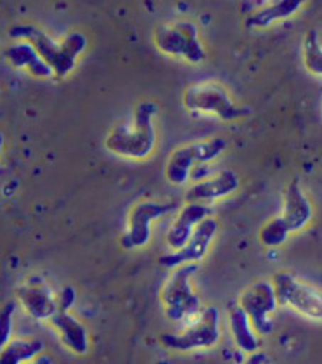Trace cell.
Returning <instances> with one entry per match:
<instances>
[{
  "label": "cell",
  "instance_id": "obj_1",
  "mask_svg": "<svg viewBox=\"0 0 322 364\" xmlns=\"http://www.w3.org/2000/svg\"><path fill=\"white\" fill-rule=\"evenodd\" d=\"M156 113L158 106L154 102H139L134 112L132 127L117 125L107 134L104 141L107 151L135 160L149 156L156 142V132L153 127V117Z\"/></svg>",
  "mask_w": 322,
  "mask_h": 364
},
{
  "label": "cell",
  "instance_id": "obj_2",
  "mask_svg": "<svg viewBox=\"0 0 322 364\" xmlns=\"http://www.w3.org/2000/svg\"><path fill=\"white\" fill-rule=\"evenodd\" d=\"M11 38H25L28 43L37 49L41 58L50 68L54 70V75L58 78H65L71 70H73L77 58L83 53L87 47L85 35L70 33L61 43L54 42L45 31L37 28L33 25H18L9 30Z\"/></svg>",
  "mask_w": 322,
  "mask_h": 364
},
{
  "label": "cell",
  "instance_id": "obj_3",
  "mask_svg": "<svg viewBox=\"0 0 322 364\" xmlns=\"http://www.w3.org/2000/svg\"><path fill=\"white\" fill-rule=\"evenodd\" d=\"M310 219H312V205L301 191L300 182L295 179L289 182L288 189H286L284 212L269 220L260 229L258 238L265 247H279L288 240L289 232L304 229Z\"/></svg>",
  "mask_w": 322,
  "mask_h": 364
},
{
  "label": "cell",
  "instance_id": "obj_4",
  "mask_svg": "<svg viewBox=\"0 0 322 364\" xmlns=\"http://www.w3.org/2000/svg\"><path fill=\"white\" fill-rule=\"evenodd\" d=\"M184 106L193 113H212L220 120L232 122L248 117V108H240L234 105L227 90L217 84H194L186 87Z\"/></svg>",
  "mask_w": 322,
  "mask_h": 364
},
{
  "label": "cell",
  "instance_id": "obj_5",
  "mask_svg": "<svg viewBox=\"0 0 322 364\" xmlns=\"http://www.w3.org/2000/svg\"><path fill=\"white\" fill-rule=\"evenodd\" d=\"M272 287L279 306L295 309L310 319L322 321V291L310 287L289 272H276Z\"/></svg>",
  "mask_w": 322,
  "mask_h": 364
},
{
  "label": "cell",
  "instance_id": "obj_6",
  "mask_svg": "<svg viewBox=\"0 0 322 364\" xmlns=\"http://www.w3.org/2000/svg\"><path fill=\"white\" fill-rule=\"evenodd\" d=\"M196 269L198 266H194V262L178 266L163 288L161 302L166 316L173 321L196 316L201 311V300L194 295L190 287V274L196 272Z\"/></svg>",
  "mask_w": 322,
  "mask_h": 364
},
{
  "label": "cell",
  "instance_id": "obj_7",
  "mask_svg": "<svg viewBox=\"0 0 322 364\" xmlns=\"http://www.w3.org/2000/svg\"><path fill=\"white\" fill-rule=\"evenodd\" d=\"M154 43L161 53L188 59L189 63H201L205 59V49L198 37V26L190 21L158 26L154 31Z\"/></svg>",
  "mask_w": 322,
  "mask_h": 364
},
{
  "label": "cell",
  "instance_id": "obj_8",
  "mask_svg": "<svg viewBox=\"0 0 322 364\" xmlns=\"http://www.w3.org/2000/svg\"><path fill=\"white\" fill-rule=\"evenodd\" d=\"M220 314L217 307H208L201 314L200 321L188 328L182 333H163L160 343L170 350L188 352L194 349H208L220 338Z\"/></svg>",
  "mask_w": 322,
  "mask_h": 364
},
{
  "label": "cell",
  "instance_id": "obj_9",
  "mask_svg": "<svg viewBox=\"0 0 322 364\" xmlns=\"http://www.w3.org/2000/svg\"><path fill=\"white\" fill-rule=\"evenodd\" d=\"M227 149V139L224 137H213V139L194 142V144L182 146L175 149L166 164V179L173 184L181 186L188 181L189 170L196 164H208L215 160L218 154Z\"/></svg>",
  "mask_w": 322,
  "mask_h": 364
},
{
  "label": "cell",
  "instance_id": "obj_10",
  "mask_svg": "<svg viewBox=\"0 0 322 364\" xmlns=\"http://www.w3.org/2000/svg\"><path fill=\"white\" fill-rule=\"evenodd\" d=\"M240 306L248 314L252 326L255 328L257 333L269 335L272 331V321L269 319V316L272 314L274 309L277 306L276 291H274L272 283L260 281V283L249 287L241 295Z\"/></svg>",
  "mask_w": 322,
  "mask_h": 364
},
{
  "label": "cell",
  "instance_id": "obj_11",
  "mask_svg": "<svg viewBox=\"0 0 322 364\" xmlns=\"http://www.w3.org/2000/svg\"><path fill=\"white\" fill-rule=\"evenodd\" d=\"M218 223L213 219V217H206L203 219L200 224L196 225V229L193 231L190 238L186 241V245L178 250L172 253H166V255H161L158 259V264L163 267H178L184 266V264L198 262L208 252L210 243H212L215 235H217Z\"/></svg>",
  "mask_w": 322,
  "mask_h": 364
},
{
  "label": "cell",
  "instance_id": "obj_12",
  "mask_svg": "<svg viewBox=\"0 0 322 364\" xmlns=\"http://www.w3.org/2000/svg\"><path fill=\"white\" fill-rule=\"evenodd\" d=\"M172 208L173 205L156 203V201H139L137 205H134L129 217V231L120 241L122 248L132 250L148 245L151 240V223L168 213Z\"/></svg>",
  "mask_w": 322,
  "mask_h": 364
},
{
  "label": "cell",
  "instance_id": "obj_13",
  "mask_svg": "<svg viewBox=\"0 0 322 364\" xmlns=\"http://www.w3.org/2000/svg\"><path fill=\"white\" fill-rule=\"evenodd\" d=\"M19 302L25 311L35 319H50L58 311V300L54 299L53 291L47 283L38 276H33L25 284L16 290Z\"/></svg>",
  "mask_w": 322,
  "mask_h": 364
},
{
  "label": "cell",
  "instance_id": "obj_14",
  "mask_svg": "<svg viewBox=\"0 0 322 364\" xmlns=\"http://www.w3.org/2000/svg\"><path fill=\"white\" fill-rule=\"evenodd\" d=\"M240 188V177L234 170H222L220 173L212 177V179H206L200 182V184H194L189 189L186 200L189 203H203V201L210 200H218V198H224L234 193Z\"/></svg>",
  "mask_w": 322,
  "mask_h": 364
},
{
  "label": "cell",
  "instance_id": "obj_15",
  "mask_svg": "<svg viewBox=\"0 0 322 364\" xmlns=\"http://www.w3.org/2000/svg\"><path fill=\"white\" fill-rule=\"evenodd\" d=\"M210 213V208L203 203H188L181 212L177 219L173 220L168 235H166V243L172 250H178L186 245L194 231V225L200 224L203 219Z\"/></svg>",
  "mask_w": 322,
  "mask_h": 364
},
{
  "label": "cell",
  "instance_id": "obj_16",
  "mask_svg": "<svg viewBox=\"0 0 322 364\" xmlns=\"http://www.w3.org/2000/svg\"><path fill=\"white\" fill-rule=\"evenodd\" d=\"M49 321L59 331V336H61L63 343L68 349L73 350L75 354H87V350H89V333L77 318L68 314V311L58 309Z\"/></svg>",
  "mask_w": 322,
  "mask_h": 364
},
{
  "label": "cell",
  "instance_id": "obj_17",
  "mask_svg": "<svg viewBox=\"0 0 322 364\" xmlns=\"http://www.w3.org/2000/svg\"><path fill=\"white\" fill-rule=\"evenodd\" d=\"M4 58L14 66V68H26L33 77L49 78L54 75V70L41 58L31 43H14L4 50Z\"/></svg>",
  "mask_w": 322,
  "mask_h": 364
},
{
  "label": "cell",
  "instance_id": "obj_18",
  "mask_svg": "<svg viewBox=\"0 0 322 364\" xmlns=\"http://www.w3.org/2000/svg\"><path fill=\"white\" fill-rule=\"evenodd\" d=\"M301 4H304L301 0H277V2L270 4L264 9L248 16L245 23L246 28H265V26H270L272 23L279 21V19L291 18L293 14L300 11Z\"/></svg>",
  "mask_w": 322,
  "mask_h": 364
},
{
  "label": "cell",
  "instance_id": "obj_19",
  "mask_svg": "<svg viewBox=\"0 0 322 364\" xmlns=\"http://www.w3.org/2000/svg\"><path fill=\"white\" fill-rule=\"evenodd\" d=\"M230 331H232L234 340H236L237 347L245 352H257L258 349V338L252 330V321H249L248 314L241 306L234 307L230 311Z\"/></svg>",
  "mask_w": 322,
  "mask_h": 364
},
{
  "label": "cell",
  "instance_id": "obj_20",
  "mask_svg": "<svg viewBox=\"0 0 322 364\" xmlns=\"http://www.w3.org/2000/svg\"><path fill=\"white\" fill-rule=\"evenodd\" d=\"M43 350L42 340L38 338H19L13 340L11 343L2 347V354H0V361L4 364H18L23 361H30V359L37 358Z\"/></svg>",
  "mask_w": 322,
  "mask_h": 364
},
{
  "label": "cell",
  "instance_id": "obj_21",
  "mask_svg": "<svg viewBox=\"0 0 322 364\" xmlns=\"http://www.w3.org/2000/svg\"><path fill=\"white\" fill-rule=\"evenodd\" d=\"M304 63L312 75L322 77V46L316 30H310L304 41Z\"/></svg>",
  "mask_w": 322,
  "mask_h": 364
},
{
  "label": "cell",
  "instance_id": "obj_22",
  "mask_svg": "<svg viewBox=\"0 0 322 364\" xmlns=\"http://www.w3.org/2000/svg\"><path fill=\"white\" fill-rule=\"evenodd\" d=\"M14 304H7L2 311V321H0V346H6L11 333V316H13Z\"/></svg>",
  "mask_w": 322,
  "mask_h": 364
},
{
  "label": "cell",
  "instance_id": "obj_23",
  "mask_svg": "<svg viewBox=\"0 0 322 364\" xmlns=\"http://www.w3.org/2000/svg\"><path fill=\"white\" fill-rule=\"evenodd\" d=\"M73 304H75V290L71 287H65L58 299V306L61 311H70V307L73 306Z\"/></svg>",
  "mask_w": 322,
  "mask_h": 364
}]
</instances>
